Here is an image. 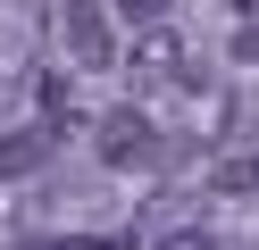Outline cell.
Wrapping results in <instances>:
<instances>
[{"label":"cell","instance_id":"cell-2","mask_svg":"<svg viewBox=\"0 0 259 250\" xmlns=\"http://www.w3.org/2000/svg\"><path fill=\"white\" fill-rule=\"evenodd\" d=\"M59 33H67V59L117 67V9L109 0H59Z\"/></svg>","mask_w":259,"mask_h":250},{"label":"cell","instance_id":"cell-5","mask_svg":"<svg viewBox=\"0 0 259 250\" xmlns=\"http://www.w3.org/2000/svg\"><path fill=\"white\" fill-rule=\"evenodd\" d=\"M159 250H226L209 225H176V233H159Z\"/></svg>","mask_w":259,"mask_h":250},{"label":"cell","instance_id":"cell-4","mask_svg":"<svg viewBox=\"0 0 259 250\" xmlns=\"http://www.w3.org/2000/svg\"><path fill=\"white\" fill-rule=\"evenodd\" d=\"M209 183H218V192H259V159H226Z\"/></svg>","mask_w":259,"mask_h":250},{"label":"cell","instance_id":"cell-6","mask_svg":"<svg viewBox=\"0 0 259 250\" xmlns=\"http://www.w3.org/2000/svg\"><path fill=\"white\" fill-rule=\"evenodd\" d=\"M109 9H117L125 25H159V17H167V0H109Z\"/></svg>","mask_w":259,"mask_h":250},{"label":"cell","instance_id":"cell-1","mask_svg":"<svg viewBox=\"0 0 259 250\" xmlns=\"http://www.w3.org/2000/svg\"><path fill=\"white\" fill-rule=\"evenodd\" d=\"M92 150H101V167H125V175L167 159V142H159V125H151L142 109H109L101 125H92Z\"/></svg>","mask_w":259,"mask_h":250},{"label":"cell","instance_id":"cell-3","mask_svg":"<svg viewBox=\"0 0 259 250\" xmlns=\"http://www.w3.org/2000/svg\"><path fill=\"white\" fill-rule=\"evenodd\" d=\"M51 150H59V125H9V133H0V183H9V175H34Z\"/></svg>","mask_w":259,"mask_h":250},{"label":"cell","instance_id":"cell-8","mask_svg":"<svg viewBox=\"0 0 259 250\" xmlns=\"http://www.w3.org/2000/svg\"><path fill=\"white\" fill-rule=\"evenodd\" d=\"M226 9H234V17H242V25H251V17H259V0H226Z\"/></svg>","mask_w":259,"mask_h":250},{"label":"cell","instance_id":"cell-7","mask_svg":"<svg viewBox=\"0 0 259 250\" xmlns=\"http://www.w3.org/2000/svg\"><path fill=\"white\" fill-rule=\"evenodd\" d=\"M234 59H259V17H251V25H234Z\"/></svg>","mask_w":259,"mask_h":250}]
</instances>
